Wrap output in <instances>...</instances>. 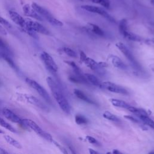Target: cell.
Returning a JSON list of instances; mask_svg holds the SVG:
<instances>
[{
    "label": "cell",
    "instance_id": "1",
    "mask_svg": "<svg viewBox=\"0 0 154 154\" xmlns=\"http://www.w3.org/2000/svg\"><path fill=\"white\" fill-rule=\"evenodd\" d=\"M46 81L48 85H49L52 95L55 99L56 102L58 104L60 108L63 112L66 114H70L71 111L70 105L64 96L62 90L60 87L57 85V84L54 81V80L50 76L46 78Z\"/></svg>",
    "mask_w": 154,
    "mask_h": 154
},
{
    "label": "cell",
    "instance_id": "2",
    "mask_svg": "<svg viewBox=\"0 0 154 154\" xmlns=\"http://www.w3.org/2000/svg\"><path fill=\"white\" fill-rule=\"evenodd\" d=\"M79 55L81 61L85 63V64L88 67H89L93 71H94L99 75H105V74L106 73L105 67L100 65V62L97 63L93 59L88 57L86 54L82 51H80Z\"/></svg>",
    "mask_w": 154,
    "mask_h": 154
},
{
    "label": "cell",
    "instance_id": "3",
    "mask_svg": "<svg viewBox=\"0 0 154 154\" xmlns=\"http://www.w3.org/2000/svg\"><path fill=\"white\" fill-rule=\"evenodd\" d=\"M31 7L37 13H38L42 17H44L51 24L54 26H63V22L59 20L58 19H56L55 17H54V16L48 10H46L44 7H41L40 5H38L35 2H33L32 4Z\"/></svg>",
    "mask_w": 154,
    "mask_h": 154
},
{
    "label": "cell",
    "instance_id": "4",
    "mask_svg": "<svg viewBox=\"0 0 154 154\" xmlns=\"http://www.w3.org/2000/svg\"><path fill=\"white\" fill-rule=\"evenodd\" d=\"M116 46L122 52V54L125 56V57L129 60L131 64L135 70L138 72L143 71V69L141 65L136 60L135 57H134L132 52L123 43H122V42H119L116 43Z\"/></svg>",
    "mask_w": 154,
    "mask_h": 154
},
{
    "label": "cell",
    "instance_id": "5",
    "mask_svg": "<svg viewBox=\"0 0 154 154\" xmlns=\"http://www.w3.org/2000/svg\"><path fill=\"white\" fill-rule=\"evenodd\" d=\"M22 125H25L26 127L29 128L31 129L33 131H34L37 135L39 136L42 137V138H45V140L50 141V142H53L54 139L51 135L45 131H43L35 122H34L33 120L31 119H22Z\"/></svg>",
    "mask_w": 154,
    "mask_h": 154
},
{
    "label": "cell",
    "instance_id": "6",
    "mask_svg": "<svg viewBox=\"0 0 154 154\" xmlns=\"http://www.w3.org/2000/svg\"><path fill=\"white\" fill-rule=\"evenodd\" d=\"M25 82L28 85L34 89L46 102L49 103H52V100L51 97L49 96V94H48L47 91L37 82L28 78H26L25 79Z\"/></svg>",
    "mask_w": 154,
    "mask_h": 154
},
{
    "label": "cell",
    "instance_id": "7",
    "mask_svg": "<svg viewBox=\"0 0 154 154\" xmlns=\"http://www.w3.org/2000/svg\"><path fill=\"white\" fill-rule=\"evenodd\" d=\"M81 8L85 11L99 14V15L102 16L103 17H104L105 19H106L108 21H109L111 23H115L116 22V20L114 19V18L112 16H111L104 9H103L100 7L90 5H82Z\"/></svg>",
    "mask_w": 154,
    "mask_h": 154
},
{
    "label": "cell",
    "instance_id": "8",
    "mask_svg": "<svg viewBox=\"0 0 154 154\" xmlns=\"http://www.w3.org/2000/svg\"><path fill=\"white\" fill-rule=\"evenodd\" d=\"M25 21H26L25 28H29L36 32H38L42 34L48 35L49 34V31L39 22L31 20V19H26Z\"/></svg>",
    "mask_w": 154,
    "mask_h": 154
},
{
    "label": "cell",
    "instance_id": "9",
    "mask_svg": "<svg viewBox=\"0 0 154 154\" xmlns=\"http://www.w3.org/2000/svg\"><path fill=\"white\" fill-rule=\"evenodd\" d=\"M102 88L105 89L111 92H113L116 93H119L122 94H128V91L125 88L109 81L102 82Z\"/></svg>",
    "mask_w": 154,
    "mask_h": 154
},
{
    "label": "cell",
    "instance_id": "10",
    "mask_svg": "<svg viewBox=\"0 0 154 154\" xmlns=\"http://www.w3.org/2000/svg\"><path fill=\"white\" fill-rule=\"evenodd\" d=\"M41 58L43 60L46 67L52 72H57L58 66L54 60L53 58L46 52H43L41 54Z\"/></svg>",
    "mask_w": 154,
    "mask_h": 154
},
{
    "label": "cell",
    "instance_id": "11",
    "mask_svg": "<svg viewBox=\"0 0 154 154\" xmlns=\"http://www.w3.org/2000/svg\"><path fill=\"white\" fill-rule=\"evenodd\" d=\"M19 95H20V97H21L23 100H24L25 102H26L35 105L42 109H47L46 106L37 97H35L31 94H19Z\"/></svg>",
    "mask_w": 154,
    "mask_h": 154
},
{
    "label": "cell",
    "instance_id": "12",
    "mask_svg": "<svg viewBox=\"0 0 154 154\" xmlns=\"http://www.w3.org/2000/svg\"><path fill=\"white\" fill-rule=\"evenodd\" d=\"M9 16L10 19L16 23L17 25L20 26L22 28H24L26 26L25 19L14 11H9Z\"/></svg>",
    "mask_w": 154,
    "mask_h": 154
},
{
    "label": "cell",
    "instance_id": "13",
    "mask_svg": "<svg viewBox=\"0 0 154 154\" xmlns=\"http://www.w3.org/2000/svg\"><path fill=\"white\" fill-rule=\"evenodd\" d=\"M2 114L5 116V117L8 120L13 123L22 124V119H21L17 114L13 112L11 110L7 108H4L2 110Z\"/></svg>",
    "mask_w": 154,
    "mask_h": 154
},
{
    "label": "cell",
    "instance_id": "14",
    "mask_svg": "<svg viewBox=\"0 0 154 154\" xmlns=\"http://www.w3.org/2000/svg\"><path fill=\"white\" fill-rule=\"evenodd\" d=\"M86 31L92 34L95 35L103 37L105 35V32L97 25L93 23H87V25L85 27Z\"/></svg>",
    "mask_w": 154,
    "mask_h": 154
},
{
    "label": "cell",
    "instance_id": "15",
    "mask_svg": "<svg viewBox=\"0 0 154 154\" xmlns=\"http://www.w3.org/2000/svg\"><path fill=\"white\" fill-rule=\"evenodd\" d=\"M23 11L24 14L28 17H31L38 20H43L42 17L38 13H37L29 4H25L23 7Z\"/></svg>",
    "mask_w": 154,
    "mask_h": 154
},
{
    "label": "cell",
    "instance_id": "16",
    "mask_svg": "<svg viewBox=\"0 0 154 154\" xmlns=\"http://www.w3.org/2000/svg\"><path fill=\"white\" fill-rule=\"evenodd\" d=\"M69 79L72 82H75V83L90 84L88 81L87 80V79L85 78L84 75H83L82 73L78 74V73H74L73 74H72L69 76Z\"/></svg>",
    "mask_w": 154,
    "mask_h": 154
},
{
    "label": "cell",
    "instance_id": "17",
    "mask_svg": "<svg viewBox=\"0 0 154 154\" xmlns=\"http://www.w3.org/2000/svg\"><path fill=\"white\" fill-rule=\"evenodd\" d=\"M109 60L112 65L117 69L120 70H126L128 69L127 66L123 62V61L117 56L111 55L109 57Z\"/></svg>",
    "mask_w": 154,
    "mask_h": 154
},
{
    "label": "cell",
    "instance_id": "18",
    "mask_svg": "<svg viewBox=\"0 0 154 154\" xmlns=\"http://www.w3.org/2000/svg\"><path fill=\"white\" fill-rule=\"evenodd\" d=\"M74 94L79 99L92 105H96V103L91 98H90L87 95H86L83 91L78 89H74L73 90Z\"/></svg>",
    "mask_w": 154,
    "mask_h": 154
},
{
    "label": "cell",
    "instance_id": "19",
    "mask_svg": "<svg viewBox=\"0 0 154 154\" xmlns=\"http://www.w3.org/2000/svg\"><path fill=\"white\" fill-rule=\"evenodd\" d=\"M84 76L89 84H91L93 85L96 86L97 87L102 88V82L95 75L90 73H85Z\"/></svg>",
    "mask_w": 154,
    "mask_h": 154
},
{
    "label": "cell",
    "instance_id": "20",
    "mask_svg": "<svg viewBox=\"0 0 154 154\" xmlns=\"http://www.w3.org/2000/svg\"><path fill=\"white\" fill-rule=\"evenodd\" d=\"M137 117L141 120V122L146 125L149 126L150 128L154 129V121L149 117L147 112H145L143 114H141Z\"/></svg>",
    "mask_w": 154,
    "mask_h": 154
},
{
    "label": "cell",
    "instance_id": "21",
    "mask_svg": "<svg viewBox=\"0 0 154 154\" xmlns=\"http://www.w3.org/2000/svg\"><path fill=\"white\" fill-rule=\"evenodd\" d=\"M121 35L125 37V38L131 40V41H134V42H141L143 38L140 37L139 35L130 32L128 29L124 31L121 34Z\"/></svg>",
    "mask_w": 154,
    "mask_h": 154
},
{
    "label": "cell",
    "instance_id": "22",
    "mask_svg": "<svg viewBox=\"0 0 154 154\" xmlns=\"http://www.w3.org/2000/svg\"><path fill=\"white\" fill-rule=\"evenodd\" d=\"M109 101L112 103V105H114L116 107L125 108L126 109H128L129 107L131 106V105L128 104V103H126L124 100H120V99H110Z\"/></svg>",
    "mask_w": 154,
    "mask_h": 154
},
{
    "label": "cell",
    "instance_id": "23",
    "mask_svg": "<svg viewBox=\"0 0 154 154\" xmlns=\"http://www.w3.org/2000/svg\"><path fill=\"white\" fill-rule=\"evenodd\" d=\"M4 138L5 139V141L7 143L11 145L12 146H13L17 149H22V146H21L20 143L18 141H17L16 140L13 138L12 137L8 135H4Z\"/></svg>",
    "mask_w": 154,
    "mask_h": 154
},
{
    "label": "cell",
    "instance_id": "24",
    "mask_svg": "<svg viewBox=\"0 0 154 154\" xmlns=\"http://www.w3.org/2000/svg\"><path fill=\"white\" fill-rule=\"evenodd\" d=\"M124 117L126 119H128L130 121L136 123V124H138L139 126H140L141 128L142 129H144V130H146L147 128L145 127V125H144V124L141 122V120L138 117V119L133 116H131V115H125L124 116Z\"/></svg>",
    "mask_w": 154,
    "mask_h": 154
},
{
    "label": "cell",
    "instance_id": "25",
    "mask_svg": "<svg viewBox=\"0 0 154 154\" xmlns=\"http://www.w3.org/2000/svg\"><path fill=\"white\" fill-rule=\"evenodd\" d=\"M103 117L105 119H106L108 120H110L111 122H117V123L120 122V119L116 116H115L114 114H112L111 112H110L108 111H106L103 113Z\"/></svg>",
    "mask_w": 154,
    "mask_h": 154
},
{
    "label": "cell",
    "instance_id": "26",
    "mask_svg": "<svg viewBox=\"0 0 154 154\" xmlns=\"http://www.w3.org/2000/svg\"><path fill=\"white\" fill-rule=\"evenodd\" d=\"M75 122L79 125H86L88 123V119L82 114H76L75 117Z\"/></svg>",
    "mask_w": 154,
    "mask_h": 154
},
{
    "label": "cell",
    "instance_id": "27",
    "mask_svg": "<svg viewBox=\"0 0 154 154\" xmlns=\"http://www.w3.org/2000/svg\"><path fill=\"white\" fill-rule=\"evenodd\" d=\"M0 125L2 127L4 128L5 129L10 131V132H11L13 133H16V130L10 123L7 122L5 120H4L1 117H0Z\"/></svg>",
    "mask_w": 154,
    "mask_h": 154
},
{
    "label": "cell",
    "instance_id": "28",
    "mask_svg": "<svg viewBox=\"0 0 154 154\" xmlns=\"http://www.w3.org/2000/svg\"><path fill=\"white\" fill-rule=\"evenodd\" d=\"M61 51L64 52L65 54L68 55L69 57H72V58H76L77 57L76 53L72 49L68 47H63L61 48Z\"/></svg>",
    "mask_w": 154,
    "mask_h": 154
},
{
    "label": "cell",
    "instance_id": "29",
    "mask_svg": "<svg viewBox=\"0 0 154 154\" xmlns=\"http://www.w3.org/2000/svg\"><path fill=\"white\" fill-rule=\"evenodd\" d=\"M64 63L67 64L69 66H70L72 68L74 73H78V74L82 73V71L81 70L79 67L77 66V64L75 62L72 61H64Z\"/></svg>",
    "mask_w": 154,
    "mask_h": 154
},
{
    "label": "cell",
    "instance_id": "30",
    "mask_svg": "<svg viewBox=\"0 0 154 154\" xmlns=\"http://www.w3.org/2000/svg\"><path fill=\"white\" fill-rule=\"evenodd\" d=\"M119 29L120 34L128 30V22L125 19L120 20L119 23Z\"/></svg>",
    "mask_w": 154,
    "mask_h": 154
},
{
    "label": "cell",
    "instance_id": "31",
    "mask_svg": "<svg viewBox=\"0 0 154 154\" xmlns=\"http://www.w3.org/2000/svg\"><path fill=\"white\" fill-rule=\"evenodd\" d=\"M88 1L96 4H98L105 8H109L110 7L109 0H88Z\"/></svg>",
    "mask_w": 154,
    "mask_h": 154
},
{
    "label": "cell",
    "instance_id": "32",
    "mask_svg": "<svg viewBox=\"0 0 154 154\" xmlns=\"http://www.w3.org/2000/svg\"><path fill=\"white\" fill-rule=\"evenodd\" d=\"M2 58L8 63V64L11 67H12L13 69H16L17 67H16V65H15V64H14V61L12 60V59H11V58L10 57H9L8 55H7L6 54H2Z\"/></svg>",
    "mask_w": 154,
    "mask_h": 154
},
{
    "label": "cell",
    "instance_id": "33",
    "mask_svg": "<svg viewBox=\"0 0 154 154\" xmlns=\"http://www.w3.org/2000/svg\"><path fill=\"white\" fill-rule=\"evenodd\" d=\"M0 23L6 28L11 29L12 28V25H11V23L8 20H7L6 19H4L1 16H0Z\"/></svg>",
    "mask_w": 154,
    "mask_h": 154
},
{
    "label": "cell",
    "instance_id": "34",
    "mask_svg": "<svg viewBox=\"0 0 154 154\" xmlns=\"http://www.w3.org/2000/svg\"><path fill=\"white\" fill-rule=\"evenodd\" d=\"M85 139L86 140L89 142L91 144H93L94 145H96V146H99V143L98 142V141L94 138V137H92L91 136H89V135H87L85 137Z\"/></svg>",
    "mask_w": 154,
    "mask_h": 154
},
{
    "label": "cell",
    "instance_id": "35",
    "mask_svg": "<svg viewBox=\"0 0 154 154\" xmlns=\"http://www.w3.org/2000/svg\"><path fill=\"white\" fill-rule=\"evenodd\" d=\"M0 34L2 35H6L7 34V32L6 31V29H5V27L0 25Z\"/></svg>",
    "mask_w": 154,
    "mask_h": 154
},
{
    "label": "cell",
    "instance_id": "36",
    "mask_svg": "<svg viewBox=\"0 0 154 154\" xmlns=\"http://www.w3.org/2000/svg\"><path fill=\"white\" fill-rule=\"evenodd\" d=\"M0 48H5V43L3 42V40L1 38H0Z\"/></svg>",
    "mask_w": 154,
    "mask_h": 154
},
{
    "label": "cell",
    "instance_id": "37",
    "mask_svg": "<svg viewBox=\"0 0 154 154\" xmlns=\"http://www.w3.org/2000/svg\"><path fill=\"white\" fill-rule=\"evenodd\" d=\"M88 152L90 153V154H97L99 153L98 152L92 149H88Z\"/></svg>",
    "mask_w": 154,
    "mask_h": 154
},
{
    "label": "cell",
    "instance_id": "38",
    "mask_svg": "<svg viewBox=\"0 0 154 154\" xmlns=\"http://www.w3.org/2000/svg\"><path fill=\"white\" fill-rule=\"evenodd\" d=\"M0 153H2V154H5V153H8V152L7 151H6L5 149H2V148H0Z\"/></svg>",
    "mask_w": 154,
    "mask_h": 154
},
{
    "label": "cell",
    "instance_id": "39",
    "mask_svg": "<svg viewBox=\"0 0 154 154\" xmlns=\"http://www.w3.org/2000/svg\"><path fill=\"white\" fill-rule=\"evenodd\" d=\"M146 42H147L149 43H152V44L154 45V38H151V39L146 40Z\"/></svg>",
    "mask_w": 154,
    "mask_h": 154
},
{
    "label": "cell",
    "instance_id": "40",
    "mask_svg": "<svg viewBox=\"0 0 154 154\" xmlns=\"http://www.w3.org/2000/svg\"><path fill=\"white\" fill-rule=\"evenodd\" d=\"M112 153H120V152H119V150H116V149H114V150H112Z\"/></svg>",
    "mask_w": 154,
    "mask_h": 154
},
{
    "label": "cell",
    "instance_id": "41",
    "mask_svg": "<svg viewBox=\"0 0 154 154\" xmlns=\"http://www.w3.org/2000/svg\"><path fill=\"white\" fill-rule=\"evenodd\" d=\"M0 134H5V132L0 129Z\"/></svg>",
    "mask_w": 154,
    "mask_h": 154
},
{
    "label": "cell",
    "instance_id": "42",
    "mask_svg": "<svg viewBox=\"0 0 154 154\" xmlns=\"http://www.w3.org/2000/svg\"><path fill=\"white\" fill-rule=\"evenodd\" d=\"M151 3L152 4V5H154V0H151Z\"/></svg>",
    "mask_w": 154,
    "mask_h": 154
},
{
    "label": "cell",
    "instance_id": "43",
    "mask_svg": "<svg viewBox=\"0 0 154 154\" xmlns=\"http://www.w3.org/2000/svg\"><path fill=\"white\" fill-rule=\"evenodd\" d=\"M153 70H154V67H153Z\"/></svg>",
    "mask_w": 154,
    "mask_h": 154
}]
</instances>
